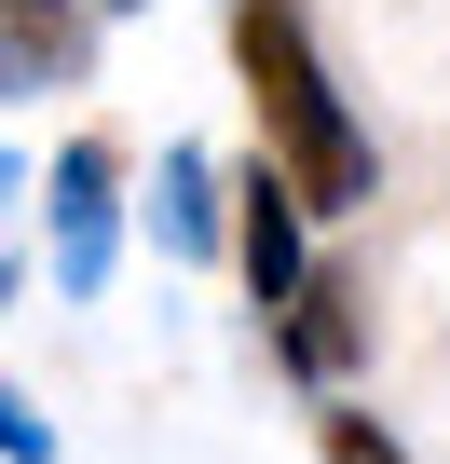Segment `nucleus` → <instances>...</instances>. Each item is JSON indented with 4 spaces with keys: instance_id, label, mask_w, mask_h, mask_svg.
I'll list each match as a JSON object with an SVG mask.
<instances>
[{
    "instance_id": "obj_1",
    "label": "nucleus",
    "mask_w": 450,
    "mask_h": 464,
    "mask_svg": "<svg viewBox=\"0 0 450 464\" xmlns=\"http://www.w3.org/2000/svg\"><path fill=\"white\" fill-rule=\"evenodd\" d=\"M233 69H246V96H260V150L287 164V191H301L314 218H355L369 178H382V150H369V123L341 110V82H328V55H314V28H301V0H233Z\"/></svg>"
},
{
    "instance_id": "obj_2",
    "label": "nucleus",
    "mask_w": 450,
    "mask_h": 464,
    "mask_svg": "<svg viewBox=\"0 0 450 464\" xmlns=\"http://www.w3.org/2000/svg\"><path fill=\"white\" fill-rule=\"evenodd\" d=\"M218 191H233V274H246V301H260V314H287V301H301V274H314V205L287 191V164H273V150H246Z\"/></svg>"
},
{
    "instance_id": "obj_3",
    "label": "nucleus",
    "mask_w": 450,
    "mask_h": 464,
    "mask_svg": "<svg viewBox=\"0 0 450 464\" xmlns=\"http://www.w3.org/2000/svg\"><path fill=\"white\" fill-rule=\"evenodd\" d=\"M123 150L110 137H69L55 150V287H110V246H123Z\"/></svg>"
},
{
    "instance_id": "obj_4",
    "label": "nucleus",
    "mask_w": 450,
    "mask_h": 464,
    "mask_svg": "<svg viewBox=\"0 0 450 464\" xmlns=\"http://www.w3.org/2000/svg\"><path fill=\"white\" fill-rule=\"evenodd\" d=\"M260 328H273V355H287L301 382H328V396H341V382H355V355H369V328H355V287H341V274H301V301H287V314H260Z\"/></svg>"
},
{
    "instance_id": "obj_5",
    "label": "nucleus",
    "mask_w": 450,
    "mask_h": 464,
    "mask_svg": "<svg viewBox=\"0 0 450 464\" xmlns=\"http://www.w3.org/2000/svg\"><path fill=\"white\" fill-rule=\"evenodd\" d=\"M164 246H191V260L233 246V191H218L205 150H164Z\"/></svg>"
},
{
    "instance_id": "obj_6",
    "label": "nucleus",
    "mask_w": 450,
    "mask_h": 464,
    "mask_svg": "<svg viewBox=\"0 0 450 464\" xmlns=\"http://www.w3.org/2000/svg\"><path fill=\"white\" fill-rule=\"evenodd\" d=\"M314 437H328V464H409V450H396L369 410H341V396H328V423H314Z\"/></svg>"
},
{
    "instance_id": "obj_7",
    "label": "nucleus",
    "mask_w": 450,
    "mask_h": 464,
    "mask_svg": "<svg viewBox=\"0 0 450 464\" xmlns=\"http://www.w3.org/2000/svg\"><path fill=\"white\" fill-rule=\"evenodd\" d=\"M0 464H55V423H28L14 382H0Z\"/></svg>"
},
{
    "instance_id": "obj_8",
    "label": "nucleus",
    "mask_w": 450,
    "mask_h": 464,
    "mask_svg": "<svg viewBox=\"0 0 450 464\" xmlns=\"http://www.w3.org/2000/svg\"><path fill=\"white\" fill-rule=\"evenodd\" d=\"M96 14H137V0H96Z\"/></svg>"
},
{
    "instance_id": "obj_9",
    "label": "nucleus",
    "mask_w": 450,
    "mask_h": 464,
    "mask_svg": "<svg viewBox=\"0 0 450 464\" xmlns=\"http://www.w3.org/2000/svg\"><path fill=\"white\" fill-rule=\"evenodd\" d=\"M0 301H14V274H0Z\"/></svg>"
}]
</instances>
